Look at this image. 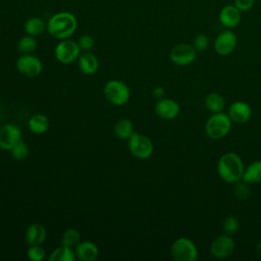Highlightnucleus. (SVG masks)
Instances as JSON below:
<instances>
[{
  "mask_svg": "<svg viewBox=\"0 0 261 261\" xmlns=\"http://www.w3.org/2000/svg\"><path fill=\"white\" fill-rule=\"evenodd\" d=\"M21 140L19 127L13 123H7L0 128V148L10 151L13 146Z\"/></svg>",
  "mask_w": 261,
  "mask_h": 261,
  "instance_id": "nucleus-11",
  "label": "nucleus"
},
{
  "mask_svg": "<svg viewBox=\"0 0 261 261\" xmlns=\"http://www.w3.org/2000/svg\"><path fill=\"white\" fill-rule=\"evenodd\" d=\"M17 49L22 54H32L37 49V41L35 37L30 35L22 37L18 41Z\"/></svg>",
  "mask_w": 261,
  "mask_h": 261,
  "instance_id": "nucleus-25",
  "label": "nucleus"
},
{
  "mask_svg": "<svg viewBox=\"0 0 261 261\" xmlns=\"http://www.w3.org/2000/svg\"><path fill=\"white\" fill-rule=\"evenodd\" d=\"M77 65L80 70L87 75H92L94 74L99 67V61L97 59V57L88 52H85L83 54H81L77 58Z\"/></svg>",
  "mask_w": 261,
  "mask_h": 261,
  "instance_id": "nucleus-18",
  "label": "nucleus"
},
{
  "mask_svg": "<svg viewBox=\"0 0 261 261\" xmlns=\"http://www.w3.org/2000/svg\"><path fill=\"white\" fill-rule=\"evenodd\" d=\"M28 126L33 134L42 135L48 130L49 120L44 114L37 113L30 117V119L28 121Z\"/></svg>",
  "mask_w": 261,
  "mask_h": 261,
  "instance_id": "nucleus-19",
  "label": "nucleus"
},
{
  "mask_svg": "<svg viewBox=\"0 0 261 261\" xmlns=\"http://www.w3.org/2000/svg\"><path fill=\"white\" fill-rule=\"evenodd\" d=\"M242 18V12L233 5L227 4L223 6L218 14L219 22L226 29L236 28Z\"/></svg>",
  "mask_w": 261,
  "mask_h": 261,
  "instance_id": "nucleus-14",
  "label": "nucleus"
},
{
  "mask_svg": "<svg viewBox=\"0 0 261 261\" xmlns=\"http://www.w3.org/2000/svg\"><path fill=\"white\" fill-rule=\"evenodd\" d=\"M94 38L91 35H83L77 41V45L81 50L88 52L94 47Z\"/></svg>",
  "mask_w": 261,
  "mask_h": 261,
  "instance_id": "nucleus-32",
  "label": "nucleus"
},
{
  "mask_svg": "<svg viewBox=\"0 0 261 261\" xmlns=\"http://www.w3.org/2000/svg\"><path fill=\"white\" fill-rule=\"evenodd\" d=\"M80 51L81 49L76 42L69 39H64L61 40L55 47V57L59 62L68 64L72 63L79 58L81 55Z\"/></svg>",
  "mask_w": 261,
  "mask_h": 261,
  "instance_id": "nucleus-7",
  "label": "nucleus"
},
{
  "mask_svg": "<svg viewBox=\"0 0 261 261\" xmlns=\"http://www.w3.org/2000/svg\"><path fill=\"white\" fill-rule=\"evenodd\" d=\"M252 115L251 107L242 101L233 102L228 109V117L231 121L237 123L247 122Z\"/></svg>",
  "mask_w": 261,
  "mask_h": 261,
  "instance_id": "nucleus-15",
  "label": "nucleus"
},
{
  "mask_svg": "<svg viewBox=\"0 0 261 261\" xmlns=\"http://www.w3.org/2000/svg\"><path fill=\"white\" fill-rule=\"evenodd\" d=\"M193 46L197 52H203L209 47V39L204 34H199L193 41Z\"/></svg>",
  "mask_w": 261,
  "mask_h": 261,
  "instance_id": "nucleus-31",
  "label": "nucleus"
},
{
  "mask_svg": "<svg viewBox=\"0 0 261 261\" xmlns=\"http://www.w3.org/2000/svg\"><path fill=\"white\" fill-rule=\"evenodd\" d=\"M129 152L138 159H148L153 153V143L151 140L141 134L135 133L128 139Z\"/></svg>",
  "mask_w": 261,
  "mask_h": 261,
  "instance_id": "nucleus-6",
  "label": "nucleus"
},
{
  "mask_svg": "<svg viewBox=\"0 0 261 261\" xmlns=\"http://www.w3.org/2000/svg\"><path fill=\"white\" fill-rule=\"evenodd\" d=\"M224 104L225 102L223 97L217 93H210L205 99V105L207 109L213 113L221 112L224 108Z\"/></svg>",
  "mask_w": 261,
  "mask_h": 261,
  "instance_id": "nucleus-24",
  "label": "nucleus"
},
{
  "mask_svg": "<svg viewBox=\"0 0 261 261\" xmlns=\"http://www.w3.org/2000/svg\"><path fill=\"white\" fill-rule=\"evenodd\" d=\"M27 255L32 261H42L45 257V250L41 247V245L30 246L27 251Z\"/></svg>",
  "mask_w": 261,
  "mask_h": 261,
  "instance_id": "nucleus-28",
  "label": "nucleus"
},
{
  "mask_svg": "<svg viewBox=\"0 0 261 261\" xmlns=\"http://www.w3.org/2000/svg\"><path fill=\"white\" fill-rule=\"evenodd\" d=\"M155 113L163 119H173L179 113V105L169 98H161L155 104Z\"/></svg>",
  "mask_w": 261,
  "mask_h": 261,
  "instance_id": "nucleus-13",
  "label": "nucleus"
},
{
  "mask_svg": "<svg viewBox=\"0 0 261 261\" xmlns=\"http://www.w3.org/2000/svg\"><path fill=\"white\" fill-rule=\"evenodd\" d=\"M75 257L81 261H94L99 256L97 245L90 241L81 242L75 246Z\"/></svg>",
  "mask_w": 261,
  "mask_h": 261,
  "instance_id": "nucleus-16",
  "label": "nucleus"
},
{
  "mask_svg": "<svg viewBox=\"0 0 261 261\" xmlns=\"http://www.w3.org/2000/svg\"><path fill=\"white\" fill-rule=\"evenodd\" d=\"M46 28H47V24L45 23V21L41 17H37V16L29 18L24 23V32L27 33V35H30L33 37L40 36L45 31Z\"/></svg>",
  "mask_w": 261,
  "mask_h": 261,
  "instance_id": "nucleus-22",
  "label": "nucleus"
},
{
  "mask_svg": "<svg viewBox=\"0 0 261 261\" xmlns=\"http://www.w3.org/2000/svg\"><path fill=\"white\" fill-rule=\"evenodd\" d=\"M238 39L236 34L230 31V29H226L216 37L214 42V49L217 54L225 56L230 54L236 49Z\"/></svg>",
  "mask_w": 261,
  "mask_h": 261,
  "instance_id": "nucleus-10",
  "label": "nucleus"
},
{
  "mask_svg": "<svg viewBox=\"0 0 261 261\" xmlns=\"http://www.w3.org/2000/svg\"><path fill=\"white\" fill-rule=\"evenodd\" d=\"M25 242L29 246L42 245L47 238V231L41 223H32L25 230Z\"/></svg>",
  "mask_w": 261,
  "mask_h": 261,
  "instance_id": "nucleus-17",
  "label": "nucleus"
},
{
  "mask_svg": "<svg viewBox=\"0 0 261 261\" xmlns=\"http://www.w3.org/2000/svg\"><path fill=\"white\" fill-rule=\"evenodd\" d=\"M114 134L118 139L122 141L128 140L135 134L133 122L127 118L118 120L114 126Z\"/></svg>",
  "mask_w": 261,
  "mask_h": 261,
  "instance_id": "nucleus-21",
  "label": "nucleus"
},
{
  "mask_svg": "<svg viewBox=\"0 0 261 261\" xmlns=\"http://www.w3.org/2000/svg\"><path fill=\"white\" fill-rule=\"evenodd\" d=\"M234 242L233 240L228 236H221L216 238L211 246H210V252L215 258L223 259L229 257L233 251H234Z\"/></svg>",
  "mask_w": 261,
  "mask_h": 261,
  "instance_id": "nucleus-12",
  "label": "nucleus"
},
{
  "mask_svg": "<svg viewBox=\"0 0 261 261\" xmlns=\"http://www.w3.org/2000/svg\"><path fill=\"white\" fill-rule=\"evenodd\" d=\"M152 94L155 98L157 99H161L163 96H164V90L163 88L161 87H155L153 90H152Z\"/></svg>",
  "mask_w": 261,
  "mask_h": 261,
  "instance_id": "nucleus-34",
  "label": "nucleus"
},
{
  "mask_svg": "<svg viewBox=\"0 0 261 261\" xmlns=\"http://www.w3.org/2000/svg\"><path fill=\"white\" fill-rule=\"evenodd\" d=\"M223 229L226 234L231 236L236 233L239 229V221L234 216H227L223 220Z\"/></svg>",
  "mask_w": 261,
  "mask_h": 261,
  "instance_id": "nucleus-29",
  "label": "nucleus"
},
{
  "mask_svg": "<svg viewBox=\"0 0 261 261\" xmlns=\"http://www.w3.org/2000/svg\"><path fill=\"white\" fill-rule=\"evenodd\" d=\"M242 179L248 184L261 182V161L252 162L243 173Z\"/></svg>",
  "mask_w": 261,
  "mask_h": 261,
  "instance_id": "nucleus-20",
  "label": "nucleus"
},
{
  "mask_svg": "<svg viewBox=\"0 0 261 261\" xmlns=\"http://www.w3.org/2000/svg\"><path fill=\"white\" fill-rule=\"evenodd\" d=\"M80 232L74 228H66L60 239V243L63 246L74 247L80 243Z\"/></svg>",
  "mask_w": 261,
  "mask_h": 261,
  "instance_id": "nucleus-26",
  "label": "nucleus"
},
{
  "mask_svg": "<svg viewBox=\"0 0 261 261\" xmlns=\"http://www.w3.org/2000/svg\"><path fill=\"white\" fill-rule=\"evenodd\" d=\"M196 56H197V51L194 48V46L186 43L175 45L171 49L169 54L170 60L174 64L179 66L191 64L196 59Z\"/></svg>",
  "mask_w": 261,
  "mask_h": 261,
  "instance_id": "nucleus-9",
  "label": "nucleus"
},
{
  "mask_svg": "<svg viewBox=\"0 0 261 261\" xmlns=\"http://www.w3.org/2000/svg\"><path fill=\"white\" fill-rule=\"evenodd\" d=\"M16 69L27 77H36L42 72L43 64L38 57L32 54H23L16 61Z\"/></svg>",
  "mask_w": 261,
  "mask_h": 261,
  "instance_id": "nucleus-8",
  "label": "nucleus"
},
{
  "mask_svg": "<svg viewBox=\"0 0 261 261\" xmlns=\"http://www.w3.org/2000/svg\"><path fill=\"white\" fill-rule=\"evenodd\" d=\"M234 195L239 200H246L249 198L250 194H251V190L248 186V182L244 181V182H239L234 187Z\"/></svg>",
  "mask_w": 261,
  "mask_h": 261,
  "instance_id": "nucleus-30",
  "label": "nucleus"
},
{
  "mask_svg": "<svg viewBox=\"0 0 261 261\" xmlns=\"http://www.w3.org/2000/svg\"><path fill=\"white\" fill-rule=\"evenodd\" d=\"M75 259V253L71 248L63 245L52 251L49 256V261H74Z\"/></svg>",
  "mask_w": 261,
  "mask_h": 261,
  "instance_id": "nucleus-23",
  "label": "nucleus"
},
{
  "mask_svg": "<svg viewBox=\"0 0 261 261\" xmlns=\"http://www.w3.org/2000/svg\"><path fill=\"white\" fill-rule=\"evenodd\" d=\"M232 4L241 11L246 12L253 8L255 4V0H233Z\"/></svg>",
  "mask_w": 261,
  "mask_h": 261,
  "instance_id": "nucleus-33",
  "label": "nucleus"
},
{
  "mask_svg": "<svg viewBox=\"0 0 261 261\" xmlns=\"http://www.w3.org/2000/svg\"><path fill=\"white\" fill-rule=\"evenodd\" d=\"M244 164L240 156L236 153L228 152L223 154L217 164V172L219 176L226 182H238L243 177Z\"/></svg>",
  "mask_w": 261,
  "mask_h": 261,
  "instance_id": "nucleus-2",
  "label": "nucleus"
},
{
  "mask_svg": "<svg viewBox=\"0 0 261 261\" xmlns=\"http://www.w3.org/2000/svg\"><path fill=\"white\" fill-rule=\"evenodd\" d=\"M77 20L75 16L67 11L55 13L47 23L49 34L59 40L68 39L76 30Z\"/></svg>",
  "mask_w": 261,
  "mask_h": 261,
  "instance_id": "nucleus-1",
  "label": "nucleus"
},
{
  "mask_svg": "<svg viewBox=\"0 0 261 261\" xmlns=\"http://www.w3.org/2000/svg\"><path fill=\"white\" fill-rule=\"evenodd\" d=\"M170 254L175 261H194L198 257V250L191 240L179 238L171 245Z\"/></svg>",
  "mask_w": 261,
  "mask_h": 261,
  "instance_id": "nucleus-5",
  "label": "nucleus"
},
{
  "mask_svg": "<svg viewBox=\"0 0 261 261\" xmlns=\"http://www.w3.org/2000/svg\"><path fill=\"white\" fill-rule=\"evenodd\" d=\"M10 152H11V157L14 160H23L29 155V147L23 141L20 140L13 146Z\"/></svg>",
  "mask_w": 261,
  "mask_h": 261,
  "instance_id": "nucleus-27",
  "label": "nucleus"
},
{
  "mask_svg": "<svg viewBox=\"0 0 261 261\" xmlns=\"http://www.w3.org/2000/svg\"><path fill=\"white\" fill-rule=\"evenodd\" d=\"M230 127V118L227 114L222 112H216L212 114L205 124L206 134L212 140H219L225 137L229 133Z\"/></svg>",
  "mask_w": 261,
  "mask_h": 261,
  "instance_id": "nucleus-3",
  "label": "nucleus"
},
{
  "mask_svg": "<svg viewBox=\"0 0 261 261\" xmlns=\"http://www.w3.org/2000/svg\"><path fill=\"white\" fill-rule=\"evenodd\" d=\"M103 92L107 101L115 106L125 104L130 97L129 88L119 80H111L107 82L104 86Z\"/></svg>",
  "mask_w": 261,
  "mask_h": 261,
  "instance_id": "nucleus-4",
  "label": "nucleus"
}]
</instances>
